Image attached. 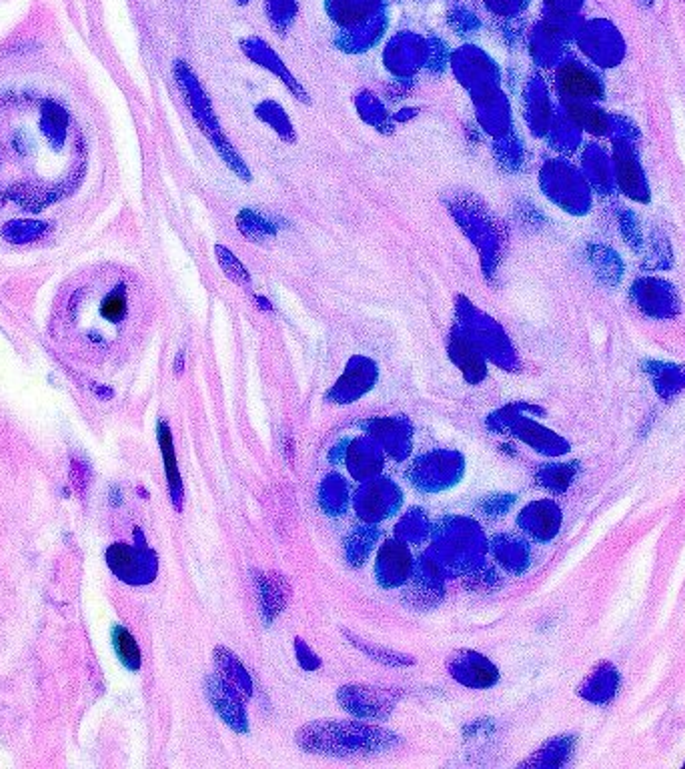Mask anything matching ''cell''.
<instances>
[{
	"instance_id": "cell-12",
	"label": "cell",
	"mask_w": 685,
	"mask_h": 769,
	"mask_svg": "<svg viewBox=\"0 0 685 769\" xmlns=\"http://www.w3.org/2000/svg\"><path fill=\"white\" fill-rule=\"evenodd\" d=\"M573 465H555V467H547L545 471H541L539 479L543 485L555 489V491H563L571 479H573Z\"/></svg>"
},
{
	"instance_id": "cell-11",
	"label": "cell",
	"mask_w": 685,
	"mask_h": 769,
	"mask_svg": "<svg viewBox=\"0 0 685 769\" xmlns=\"http://www.w3.org/2000/svg\"><path fill=\"white\" fill-rule=\"evenodd\" d=\"M129 301L123 287L113 289L103 301H101V317L109 323H121L127 315Z\"/></svg>"
},
{
	"instance_id": "cell-10",
	"label": "cell",
	"mask_w": 685,
	"mask_h": 769,
	"mask_svg": "<svg viewBox=\"0 0 685 769\" xmlns=\"http://www.w3.org/2000/svg\"><path fill=\"white\" fill-rule=\"evenodd\" d=\"M115 647H117V653H119L121 661H123L129 669H139V667H141V651H139V645H137L135 637H133L125 627H117V629H115Z\"/></svg>"
},
{
	"instance_id": "cell-4",
	"label": "cell",
	"mask_w": 685,
	"mask_h": 769,
	"mask_svg": "<svg viewBox=\"0 0 685 769\" xmlns=\"http://www.w3.org/2000/svg\"><path fill=\"white\" fill-rule=\"evenodd\" d=\"M617 683H619V675H617L615 667L611 663H599L593 669V673L581 683L579 693L587 701L607 703L615 695Z\"/></svg>"
},
{
	"instance_id": "cell-13",
	"label": "cell",
	"mask_w": 685,
	"mask_h": 769,
	"mask_svg": "<svg viewBox=\"0 0 685 769\" xmlns=\"http://www.w3.org/2000/svg\"><path fill=\"white\" fill-rule=\"evenodd\" d=\"M683 767H685V763H683Z\"/></svg>"
},
{
	"instance_id": "cell-9",
	"label": "cell",
	"mask_w": 685,
	"mask_h": 769,
	"mask_svg": "<svg viewBox=\"0 0 685 769\" xmlns=\"http://www.w3.org/2000/svg\"><path fill=\"white\" fill-rule=\"evenodd\" d=\"M47 231H49V225L41 221H27V219L11 221L3 227V239L15 245H25L41 239Z\"/></svg>"
},
{
	"instance_id": "cell-2",
	"label": "cell",
	"mask_w": 685,
	"mask_h": 769,
	"mask_svg": "<svg viewBox=\"0 0 685 769\" xmlns=\"http://www.w3.org/2000/svg\"><path fill=\"white\" fill-rule=\"evenodd\" d=\"M107 561L113 573L129 583H145L155 575V557L141 561V551L129 547L127 543H115L107 551Z\"/></svg>"
},
{
	"instance_id": "cell-7",
	"label": "cell",
	"mask_w": 685,
	"mask_h": 769,
	"mask_svg": "<svg viewBox=\"0 0 685 769\" xmlns=\"http://www.w3.org/2000/svg\"><path fill=\"white\" fill-rule=\"evenodd\" d=\"M159 443H161V449H163L165 471H167V479H169V485H171L173 501H175V505H177V507H181L183 485H181V475H179L177 457H175V449H173V437H171L169 425H165V423H161V425H159Z\"/></svg>"
},
{
	"instance_id": "cell-6",
	"label": "cell",
	"mask_w": 685,
	"mask_h": 769,
	"mask_svg": "<svg viewBox=\"0 0 685 769\" xmlns=\"http://www.w3.org/2000/svg\"><path fill=\"white\" fill-rule=\"evenodd\" d=\"M521 523H525L527 531H531L539 539H549L555 535L561 523V513L551 503H535L523 511Z\"/></svg>"
},
{
	"instance_id": "cell-5",
	"label": "cell",
	"mask_w": 685,
	"mask_h": 769,
	"mask_svg": "<svg viewBox=\"0 0 685 769\" xmlns=\"http://www.w3.org/2000/svg\"><path fill=\"white\" fill-rule=\"evenodd\" d=\"M207 693L211 697V701L215 703L217 711L227 719L229 725H233L237 731H247L249 725H247V717L241 709V703L235 699L233 691L223 685L221 681L217 679H209L207 681Z\"/></svg>"
},
{
	"instance_id": "cell-3",
	"label": "cell",
	"mask_w": 685,
	"mask_h": 769,
	"mask_svg": "<svg viewBox=\"0 0 685 769\" xmlns=\"http://www.w3.org/2000/svg\"><path fill=\"white\" fill-rule=\"evenodd\" d=\"M339 701L361 717H385L393 709V699L373 687H341Z\"/></svg>"
},
{
	"instance_id": "cell-1",
	"label": "cell",
	"mask_w": 685,
	"mask_h": 769,
	"mask_svg": "<svg viewBox=\"0 0 685 769\" xmlns=\"http://www.w3.org/2000/svg\"><path fill=\"white\" fill-rule=\"evenodd\" d=\"M395 735L355 723H317L299 733V743L305 749L327 751L331 755L371 753L393 745Z\"/></svg>"
},
{
	"instance_id": "cell-8",
	"label": "cell",
	"mask_w": 685,
	"mask_h": 769,
	"mask_svg": "<svg viewBox=\"0 0 685 769\" xmlns=\"http://www.w3.org/2000/svg\"><path fill=\"white\" fill-rule=\"evenodd\" d=\"M345 635L349 637V641L359 649L363 651L367 657L383 663V665H391V667H401V665H413L415 659L411 655H405V653H399V651H393V649H387V647H381V645H373V643H367L355 635H351L349 631H345Z\"/></svg>"
}]
</instances>
